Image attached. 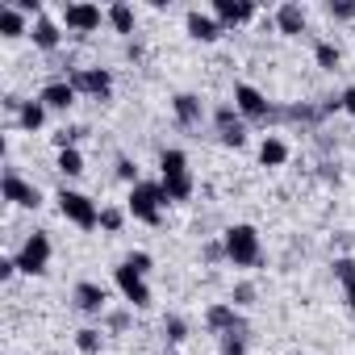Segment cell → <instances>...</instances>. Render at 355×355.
<instances>
[{"mask_svg": "<svg viewBox=\"0 0 355 355\" xmlns=\"http://www.w3.org/2000/svg\"><path fill=\"white\" fill-rule=\"evenodd\" d=\"M343 297H347V305L355 309V280H347V284H343Z\"/></svg>", "mask_w": 355, "mask_h": 355, "instance_id": "obj_38", "label": "cell"}, {"mask_svg": "<svg viewBox=\"0 0 355 355\" xmlns=\"http://www.w3.org/2000/svg\"><path fill=\"white\" fill-rule=\"evenodd\" d=\"M30 38H34V46H38V51H59V42H63V30H59V21H51V17H38V21H34V30H30Z\"/></svg>", "mask_w": 355, "mask_h": 355, "instance_id": "obj_20", "label": "cell"}, {"mask_svg": "<svg viewBox=\"0 0 355 355\" xmlns=\"http://www.w3.org/2000/svg\"><path fill=\"white\" fill-rule=\"evenodd\" d=\"M63 175H84V155L71 146V150H59V163H55Z\"/></svg>", "mask_w": 355, "mask_h": 355, "instance_id": "obj_26", "label": "cell"}, {"mask_svg": "<svg viewBox=\"0 0 355 355\" xmlns=\"http://www.w3.org/2000/svg\"><path fill=\"white\" fill-rule=\"evenodd\" d=\"M184 26H189V34H193L197 42H218V38H222V21L209 17V13H201V9H193V13L184 17Z\"/></svg>", "mask_w": 355, "mask_h": 355, "instance_id": "obj_16", "label": "cell"}, {"mask_svg": "<svg viewBox=\"0 0 355 355\" xmlns=\"http://www.w3.org/2000/svg\"><path fill=\"white\" fill-rule=\"evenodd\" d=\"M76 96H80V92L71 88V80H51V84L38 92V101H42L46 109H63V113L76 105Z\"/></svg>", "mask_w": 355, "mask_h": 355, "instance_id": "obj_15", "label": "cell"}, {"mask_svg": "<svg viewBox=\"0 0 355 355\" xmlns=\"http://www.w3.org/2000/svg\"><path fill=\"white\" fill-rule=\"evenodd\" d=\"M42 121H46V105H42V101H26V105H21V113H17V125H21V130H30V134H38V130H42Z\"/></svg>", "mask_w": 355, "mask_h": 355, "instance_id": "obj_23", "label": "cell"}, {"mask_svg": "<svg viewBox=\"0 0 355 355\" xmlns=\"http://www.w3.org/2000/svg\"><path fill=\"white\" fill-rule=\"evenodd\" d=\"M334 276H338L343 284L355 280V259H351V255H338V259H334Z\"/></svg>", "mask_w": 355, "mask_h": 355, "instance_id": "obj_33", "label": "cell"}, {"mask_svg": "<svg viewBox=\"0 0 355 355\" xmlns=\"http://www.w3.org/2000/svg\"><path fill=\"white\" fill-rule=\"evenodd\" d=\"M171 113H175V121H180V125H201L205 105H201L197 92H175L171 96Z\"/></svg>", "mask_w": 355, "mask_h": 355, "instance_id": "obj_14", "label": "cell"}, {"mask_svg": "<svg viewBox=\"0 0 355 355\" xmlns=\"http://www.w3.org/2000/svg\"><path fill=\"white\" fill-rule=\"evenodd\" d=\"M259 163H263V167H284V163H288V142L276 138V134H268V138L259 142Z\"/></svg>", "mask_w": 355, "mask_h": 355, "instance_id": "obj_21", "label": "cell"}, {"mask_svg": "<svg viewBox=\"0 0 355 355\" xmlns=\"http://www.w3.org/2000/svg\"><path fill=\"white\" fill-rule=\"evenodd\" d=\"M234 109L243 113V121H268L272 117V105L255 84H234Z\"/></svg>", "mask_w": 355, "mask_h": 355, "instance_id": "obj_7", "label": "cell"}, {"mask_svg": "<svg viewBox=\"0 0 355 355\" xmlns=\"http://www.w3.org/2000/svg\"><path fill=\"white\" fill-rule=\"evenodd\" d=\"M305 26H309V13L301 5H293V0L276 9V30L280 34H305Z\"/></svg>", "mask_w": 355, "mask_h": 355, "instance_id": "obj_17", "label": "cell"}, {"mask_svg": "<svg viewBox=\"0 0 355 355\" xmlns=\"http://www.w3.org/2000/svg\"><path fill=\"white\" fill-rule=\"evenodd\" d=\"M205 259H209V263L226 259V243H205Z\"/></svg>", "mask_w": 355, "mask_h": 355, "instance_id": "obj_35", "label": "cell"}, {"mask_svg": "<svg viewBox=\"0 0 355 355\" xmlns=\"http://www.w3.org/2000/svg\"><path fill=\"white\" fill-rule=\"evenodd\" d=\"M255 297H259V293H255V284H234L230 305H234V309H243V305H255Z\"/></svg>", "mask_w": 355, "mask_h": 355, "instance_id": "obj_30", "label": "cell"}, {"mask_svg": "<svg viewBox=\"0 0 355 355\" xmlns=\"http://www.w3.org/2000/svg\"><path fill=\"white\" fill-rule=\"evenodd\" d=\"M214 17L222 26H247L255 17V5L251 0H214Z\"/></svg>", "mask_w": 355, "mask_h": 355, "instance_id": "obj_13", "label": "cell"}, {"mask_svg": "<svg viewBox=\"0 0 355 355\" xmlns=\"http://www.w3.org/2000/svg\"><path fill=\"white\" fill-rule=\"evenodd\" d=\"M313 63H318L322 71H334V67L343 63V55H338L334 42H318V46H313Z\"/></svg>", "mask_w": 355, "mask_h": 355, "instance_id": "obj_24", "label": "cell"}, {"mask_svg": "<svg viewBox=\"0 0 355 355\" xmlns=\"http://www.w3.org/2000/svg\"><path fill=\"white\" fill-rule=\"evenodd\" d=\"M125 322H130V318H125V313H109V326H113V330H121V326H125Z\"/></svg>", "mask_w": 355, "mask_h": 355, "instance_id": "obj_39", "label": "cell"}, {"mask_svg": "<svg viewBox=\"0 0 355 355\" xmlns=\"http://www.w3.org/2000/svg\"><path fill=\"white\" fill-rule=\"evenodd\" d=\"M326 13H330L334 21H355V0H330Z\"/></svg>", "mask_w": 355, "mask_h": 355, "instance_id": "obj_29", "label": "cell"}, {"mask_svg": "<svg viewBox=\"0 0 355 355\" xmlns=\"http://www.w3.org/2000/svg\"><path fill=\"white\" fill-rule=\"evenodd\" d=\"M218 351H222V355H247V334H243V330L222 334V338H218Z\"/></svg>", "mask_w": 355, "mask_h": 355, "instance_id": "obj_27", "label": "cell"}, {"mask_svg": "<svg viewBox=\"0 0 355 355\" xmlns=\"http://www.w3.org/2000/svg\"><path fill=\"white\" fill-rule=\"evenodd\" d=\"M163 334H167L171 347L184 343V338H189V322H184V318H167V322H163Z\"/></svg>", "mask_w": 355, "mask_h": 355, "instance_id": "obj_28", "label": "cell"}, {"mask_svg": "<svg viewBox=\"0 0 355 355\" xmlns=\"http://www.w3.org/2000/svg\"><path fill=\"white\" fill-rule=\"evenodd\" d=\"M222 243H226V259H230L234 268H255V263L263 259V243H259V230H255V226H247V222L230 226V230L222 234Z\"/></svg>", "mask_w": 355, "mask_h": 355, "instance_id": "obj_2", "label": "cell"}, {"mask_svg": "<svg viewBox=\"0 0 355 355\" xmlns=\"http://www.w3.org/2000/svg\"><path fill=\"white\" fill-rule=\"evenodd\" d=\"M113 167H117V175H121V180H125L130 189L138 184V167H134V159H125V155H117V163H113Z\"/></svg>", "mask_w": 355, "mask_h": 355, "instance_id": "obj_31", "label": "cell"}, {"mask_svg": "<svg viewBox=\"0 0 355 355\" xmlns=\"http://www.w3.org/2000/svg\"><path fill=\"white\" fill-rule=\"evenodd\" d=\"M59 214H63L67 222H76L80 230H96V226H101L96 201L84 197V193H76V189H63V193H59Z\"/></svg>", "mask_w": 355, "mask_h": 355, "instance_id": "obj_4", "label": "cell"}, {"mask_svg": "<svg viewBox=\"0 0 355 355\" xmlns=\"http://www.w3.org/2000/svg\"><path fill=\"white\" fill-rule=\"evenodd\" d=\"M17 272H21V268H17V259H0V280H5V284H9Z\"/></svg>", "mask_w": 355, "mask_h": 355, "instance_id": "obj_36", "label": "cell"}, {"mask_svg": "<svg viewBox=\"0 0 355 355\" xmlns=\"http://www.w3.org/2000/svg\"><path fill=\"white\" fill-rule=\"evenodd\" d=\"M34 26L26 21V13L13 5V0H9V5H0V34H5V38H21V34H30Z\"/></svg>", "mask_w": 355, "mask_h": 355, "instance_id": "obj_19", "label": "cell"}, {"mask_svg": "<svg viewBox=\"0 0 355 355\" xmlns=\"http://www.w3.org/2000/svg\"><path fill=\"white\" fill-rule=\"evenodd\" d=\"M101 21H105V13L96 5H88V0H76V5L63 9V26L71 34H92V30H101Z\"/></svg>", "mask_w": 355, "mask_h": 355, "instance_id": "obj_11", "label": "cell"}, {"mask_svg": "<svg viewBox=\"0 0 355 355\" xmlns=\"http://www.w3.org/2000/svg\"><path fill=\"white\" fill-rule=\"evenodd\" d=\"M105 21L113 26V34H121V38H130L134 34V9L125 5V0H117V5H109L105 9Z\"/></svg>", "mask_w": 355, "mask_h": 355, "instance_id": "obj_22", "label": "cell"}, {"mask_svg": "<svg viewBox=\"0 0 355 355\" xmlns=\"http://www.w3.org/2000/svg\"><path fill=\"white\" fill-rule=\"evenodd\" d=\"M125 263H130L138 276H146V272H150V255H146V251H130V255H125Z\"/></svg>", "mask_w": 355, "mask_h": 355, "instance_id": "obj_34", "label": "cell"}, {"mask_svg": "<svg viewBox=\"0 0 355 355\" xmlns=\"http://www.w3.org/2000/svg\"><path fill=\"white\" fill-rule=\"evenodd\" d=\"M338 101H343V113H351V117H355V88H343V92H338Z\"/></svg>", "mask_w": 355, "mask_h": 355, "instance_id": "obj_37", "label": "cell"}, {"mask_svg": "<svg viewBox=\"0 0 355 355\" xmlns=\"http://www.w3.org/2000/svg\"><path fill=\"white\" fill-rule=\"evenodd\" d=\"M214 125H218V138L226 146H243L247 142V121H243V113L234 105H218L214 109Z\"/></svg>", "mask_w": 355, "mask_h": 355, "instance_id": "obj_8", "label": "cell"}, {"mask_svg": "<svg viewBox=\"0 0 355 355\" xmlns=\"http://www.w3.org/2000/svg\"><path fill=\"white\" fill-rule=\"evenodd\" d=\"M67 80H71V88H76V92L96 96V101H105V96L113 92V71H109V67H76Z\"/></svg>", "mask_w": 355, "mask_h": 355, "instance_id": "obj_6", "label": "cell"}, {"mask_svg": "<svg viewBox=\"0 0 355 355\" xmlns=\"http://www.w3.org/2000/svg\"><path fill=\"white\" fill-rule=\"evenodd\" d=\"M205 326L222 338V334H230V330H243V318H239V309H234V305L218 301V305H209V309H205Z\"/></svg>", "mask_w": 355, "mask_h": 355, "instance_id": "obj_12", "label": "cell"}, {"mask_svg": "<svg viewBox=\"0 0 355 355\" xmlns=\"http://www.w3.org/2000/svg\"><path fill=\"white\" fill-rule=\"evenodd\" d=\"M71 297H76V309H80V313H101V309H105V288L92 284V280H80Z\"/></svg>", "mask_w": 355, "mask_h": 355, "instance_id": "obj_18", "label": "cell"}, {"mask_svg": "<svg viewBox=\"0 0 355 355\" xmlns=\"http://www.w3.org/2000/svg\"><path fill=\"white\" fill-rule=\"evenodd\" d=\"M163 355H175V351H163Z\"/></svg>", "mask_w": 355, "mask_h": 355, "instance_id": "obj_40", "label": "cell"}, {"mask_svg": "<svg viewBox=\"0 0 355 355\" xmlns=\"http://www.w3.org/2000/svg\"><path fill=\"white\" fill-rule=\"evenodd\" d=\"M163 205H167V197H163V184H150V180H138V184L130 189V197H125V209H130V218H138V222H146V226H159V218H163Z\"/></svg>", "mask_w": 355, "mask_h": 355, "instance_id": "obj_3", "label": "cell"}, {"mask_svg": "<svg viewBox=\"0 0 355 355\" xmlns=\"http://www.w3.org/2000/svg\"><path fill=\"white\" fill-rule=\"evenodd\" d=\"M0 189H5V201L17 205V209H38V205H42V193H38L30 180H21L13 167H5V184H0Z\"/></svg>", "mask_w": 355, "mask_h": 355, "instance_id": "obj_10", "label": "cell"}, {"mask_svg": "<svg viewBox=\"0 0 355 355\" xmlns=\"http://www.w3.org/2000/svg\"><path fill=\"white\" fill-rule=\"evenodd\" d=\"M76 347H80L84 355H101V347H105V338H101V330H92V326H84V330H76Z\"/></svg>", "mask_w": 355, "mask_h": 355, "instance_id": "obj_25", "label": "cell"}, {"mask_svg": "<svg viewBox=\"0 0 355 355\" xmlns=\"http://www.w3.org/2000/svg\"><path fill=\"white\" fill-rule=\"evenodd\" d=\"M17 268H21L26 276H42V272L51 268V239H46V230H34V234L21 243Z\"/></svg>", "mask_w": 355, "mask_h": 355, "instance_id": "obj_5", "label": "cell"}, {"mask_svg": "<svg viewBox=\"0 0 355 355\" xmlns=\"http://www.w3.org/2000/svg\"><path fill=\"white\" fill-rule=\"evenodd\" d=\"M159 171H163V197L167 201H189L197 193V180H193V171H189V155L184 150H163L159 155Z\"/></svg>", "mask_w": 355, "mask_h": 355, "instance_id": "obj_1", "label": "cell"}, {"mask_svg": "<svg viewBox=\"0 0 355 355\" xmlns=\"http://www.w3.org/2000/svg\"><path fill=\"white\" fill-rule=\"evenodd\" d=\"M113 280H117L121 297H125L134 309H146V305H150V284H146V276H138L130 263H121V268L113 272Z\"/></svg>", "mask_w": 355, "mask_h": 355, "instance_id": "obj_9", "label": "cell"}, {"mask_svg": "<svg viewBox=\"0 0 355 355\" xmlns=\"http://www.w3.org/2000/svg\"><path fill=\"white\" fill-rule=\"evenodd\" d=\"M121 222H125V214H121V209H101V230L117 234V230H121Z\"/></svg>", "mask_w": 355, "mask_h": 355, "instance_id": "obj_32", "label": "cell"}]
</instances>
